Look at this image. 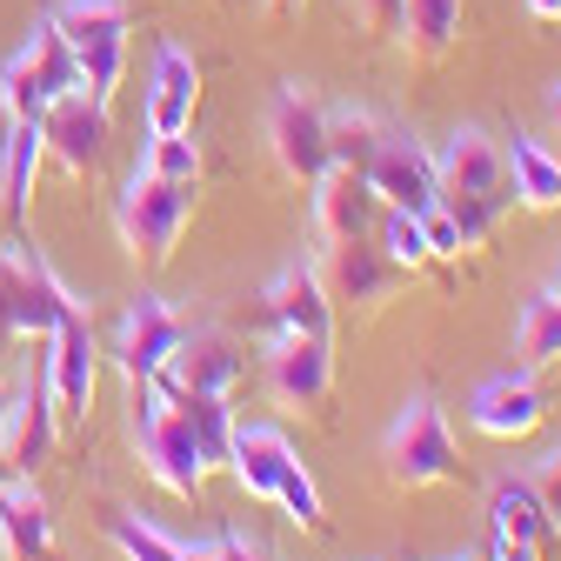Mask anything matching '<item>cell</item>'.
Returning <instances> with one entry per match:
<instances>
[{"instance_id":"9c48e42d","label":"cell","mask_w":561,"mask_h":561,"mask_svg":"<svg viewBox=\"0 0 561 561\" xmlns=\"http://www.w3.org/2000/svg\"><path fill=\"white\" fill-rule=\"evenodd\" d=\"M314 274H321V288H328L334 314H341V308L375 314V308L401 288V280H408V274L381 254V241H375V234H355V241H321Z\"/></svg>"},{"instance_id":"f6af8a7d","label":"cell","mask_w":561,"mask_h":561,"mask_svg":"<svg viewBox=\"0 0 561 561\" xmlns=\"http://www.w3.org/2000/svg\"><path fill=\"white\" fill-rule=\"evenodd\" d=\"M267 8H274V14H295V8H301V0H267Z\"/></svg>"},{"instance_id":"60d3db41","label":"cell","mask_w":561,"mask_h":561,"mask_svg":"<svg viewBox=\"0 0 561 561\" xmlns=\"http://www.w3.org/2000/svg\"><path fill=\"white\" fill-rule=\"evenodd\" d=\"M8 414H14V394H8V381H0V448H8Z\"/></svg>"},{"instance_id":"d4e9b609","label":"cell","mask_w":561,"mask_h":561,"mask_svg":"<svg viewBox=\"0 0 561 561\" xmlns=\"http://www.w3.org/2000/svg\"><path fill=\"white\" fill-rule=\"evenodd\" d=\"M401 47L414 60H442L461 34V0H401Z\"/></svg>"},{"instance_id":"30bf717a","label":"cell","mask_w":561,"mask_h":561,"mask_svg":"<svg viewBox=\"0 0 561 561\" xmlns=\"http://www.w3.org/2000/svg\"><path fill=\"white\" fill-rule=\"evenodd\" d=\"M267 394H274V408L321 414L328 394H334V347L314 341V334H274V347H267Z\"/></svg>"},{"instance_id":"4dcf8cb0","label":"cell","mask_w":561,"mask_h":561,"mask_svg":"<svg viewBox=\"0 0 561 561\" xmlns=\"http://www.w3.org/2000/svg\"><path fill=\"white\" fill-rule=\"evenodd\" d=\"M375 241H381V254H388L401 274H421V267L435 261V254H428V234H421V215H408V207H381Z\"/></svg>"},{"instance_id":"2e32d148","label":"cell","mask_w":561,"mask_h":561,"mask_svg":"<svg viewBox=\"0 0 561 561\" xmlns=\"http://www.w3.org/2000/svg\"><path fill=\"white\" fill-rule=\"evenodd\" d=\"M468 421H474L488 442H528L541 421H548V394L535 388L528 368H508V375H495V381H481V388H474Z\"/></svg>"},{"instance_id":"83f0119b","label":"cell","mask_w":561,"mask_h":561,"mask_svg":"<svg viewBox=\"0 0 561 561\" xmlns=\"http://www.w3.org/2000/svg\"><path fill=\"white\" fill-rule=\"evenodd\" d=\"M168 401L181 408L187 435L201 442V461H207V474H215V468H228V442H234V414H228V394H168Z\"/></svg>"},{"instance_id":"ab89813d","label":"cell","mask_w":561,"mask_h":561,"mask_svg":"<svg viewBox=\"0 0 561 561\" xmlns=\"http://www.w3.org/2000/svg\"><path fill=\"white\" fill-rule=\"evenodd\" d=\"M528 21H561V0H528Z\"/></svg>"},{"instance_id":"ee69618b","label":"cell","mask_w":561,"mask_h":561,"mask_svg":"<svg viewBox=\"0 0 561 561\" xmlns=\"http://www.w3.org/2000/svg\"><path fill=\"white\" fill-rule=\"evenodd\" d=\"M548 295L561 301V254H554V274H548Z\"/></svg>"},{"instance_id":"e575fe53","label":"cell","mask_w":561,"mask_h":561,"mask_svg":"<svg viewBox=\"0 0 561 561\" xmlns=\"http://www.w3.org/2000/svg\"><path fill=\"white\" fill-rule=\"evenodd\" d=\"M528 488L541 495V508H548V522L561 528V448L554 455H541L535 468H528Z\"/></svg>"},{"instance_id":"d6a6232c","label":"cell","mask_w":561,"mask_h":561,"mask_svg":"<svg viewBox=\"0 0 561 561\" xmlns=\"http://www.w3.org/2000/svg\"><path fill=\"white\" fill-rule=\"evenodd\" d=\"M274 502L288 508V522H301V528H328V515H321V488L301 474V461L280 474V488H274Z\"/></svg>"},{"instance_id":"5b68a950","label":"cell","mask_w":561,"mask_h":561,"mask_svg":"<svg viewBox=\"0 0 561 561\" xmlns=\"http://www.w3.org/2000/svg\"><path fill=\"white\" fill-rule=\"evenodd\" d=\"M47 21L60 27L67 54H75L81 88L107 107L121 88V67H127V0H60Z\"/></svg>"},{"instance_id":"f1b7e54d","label":"cell","mask_w":561,"mask_h":561,"mask_svg":"<svg viewBox=\"0 0 561 561\" xmlns=\"http://www.w3.org/2000/svg\"><path fill=\"white\" fill-rule=\"evenodd\" d=\"M548 362H561V301L541 288L528 308H522V321H515V368H548Z\"/></svg>"},{"instance_id":"603a6c76","label":"cell","mask_w":561,"mask_h":561,"mask_svg":"<svg viewBox=\"0 0 561 561\" xmlns=\"http://www.w3.org/2000/svg\"><path fill=\"white\" fill-rule=\"evenodd\" d=\"M502 161H508V194L528 207V215H554L561 207V161L541 148L535 134L502 140Z\"/></svg>"},{"instance_id":"277c9868","label":"cell","mask_w":561,"mask_h":561,"mask_svg":"<svg viewBox=\"0 0 561 561\" xmlns=\"http://www.w3.org/2000/svg\"><path fill=\"white\" fill-rule=\"evenodd\" d=\"M381 461H388V481L394 488H442V481H461V448L448 435V414L435 394H408V408L394 414V428L381 442Z\"/></svg>"},{"instance_id":"3957f363","label":"cell","mask_w":561,"mask_h":561,"mask_svg":"<svg viewBox=\"0 0 561 561\" xmlns=\"http://www.w3.org/2000/svg\"><path fill=\"white\" fill-rule=\"evenodd\" d=\"M67 314H81V301L60 288V274L27 248H0V341H47Z\"/></svg>"},{"instance_id":"8d00e7d4","label":"cell","mask_w":561,"mask_h":561,"mask_svg":"<svg viewBox=\"0 0 561 561\" xmlns=\"http://www.w3.org/2000/svg\"><path fill=\"white\" fill-rule=\"evenodd\" d=\"M215 548H221V561H274V554H267L254 535H241V528H221V535H215Z\"/></svg>"},{"instance_id":"8fae6325","label":"cell","mask_w":561,"mask_h":561,"mask_svg":"<svg viewBox=\"0 0 561 561\" xmlns=\"http://www.w3.org/2000/svg\"><path fill=\"white\" fill-rule=\"evenodd\" d=\"M47 388H54V414L60 421H88V401H94V375H101V347H94V328H88V308L67 314L54 334H47Z\"/></svg>"},{"instance_id":"1f68e13d","label":"cell","mask_w":561,"mask_h":561,"mask_svg":"<svg viewBox=\"0 0 561 561\" xmlns=\"http://www.w3.org/2000/svg\"><path fill=\"white\" fill-rule=\"evenodd\" d=\"M140 168L148 174H168V181H201V148L187 134H154L148 154H140Z\"/></svg>"},{"instance_id":"d6986e66","label":"cell","mask_w":561,"mask_h":561,"mask_svg":"<svg viewBox=\"0 0 561 561\" xmlns=\"http://www.w3.org/2000/svg\"><path fill=\"white\" fill-rule=\"evenodd\" d=\"M267 321H274V334H314V341H334V301H328V288H321V274H314V261H295V267H280L274 280H267Z\"/></svg>"},{"instance_id":"836d02e7","label":"cell","mask_w":561,"mask_h":561,"mask_svg":"<svg viewBox=\"0 0 561 561\" xmlns=\"http://www.w3.org/2000/svg\"><path fill=\"white\" fill-rule=\"evenodd\" d=\"M421 234H428V254H435V261H461V254H468V248H461V228H455V215H448L442 201L421 215Z\"/></svg>"},{"instance_id":"74e56055","label":"cell","mask_w":561,"mask_h":561,"mask_svg":"<svg viewBox=\"0 0 561 561\" xmlns=\"http://www.w3.org/2000/svg\"><path fill=\"white\" fill-rule=\"evenodd\" d=\"M495 561H541V548H528V541H508V535H495Z\"/></svg>"},{"instance_id":"4fadbf2b","label":"cell","mask_w":561,"mask_h":561,"mask_svg":"<svg viewBox=\"0 0 561 561\" xmlns=\"http://www.w3.org/2000/svg\"><path fill=\"white\" fill-rule=\"evenodd\" d=\"M181 334H187V321H181L161 295L127 301V314H121V328H114V362H121L127 388L154 381V375H161V362L174 355V341H181Z\"/></svg>"},{"instance_id":"4316f807","label":"cell","mask_w":561,"mask_h":561,"mask_svg":"<svg viewBox=\"0 0 561 561\" xmlns=\"http://www.w3.org/2000/svg\"><path fill=\"white\" fill-rule=\"evenodd\" d=\"M47 161V140H41V121H14V140H8V161H0V207L21 221L27 215V194H34V174Z\"/></svg>"},{"instance_id":"f546056e","label":"cell","mask_w":561,"mask_h":561,"mask_svg":"<svg viewBox=\"0 0 561 561\" xmlns=\"http://www.w3.org/2000/svg\"><path fill=\"white\" fill-rule=\"evenodd\" d=\"M101 528H107V541H114L127 561H181V541H174L168 528H154V522H140L134 508H107Z\"/></svg>"},{"instance_id":"ba28073f","label":"cell","mask_w":561,"mask_h":561,"mask_svg":"<svg viewBox=\"0 0 561 561\" xmlns=\"http://www.w3.org/2000/svg\"><path fill=\"white\" fill-rule=\"evenodd\" d=\"M75 88H81V67H75V54H67V41H60L54 21H41L34 41L0 67V94H8V107L21 121H41L60 94H75Z\"/></svg>"},{"instance_id":"ffe728a7","label":"cell","mask_w":561,"mask_h":561,"mask_svg":"<svg viewBox=\"0 0 561 561\" xmlns=\"http://www.w3.org/2000/svg\"><path fill=\"white\" fill-rule=\"evenodd\" d=\"M201 101V67L187 47L161 41L154 47V75H148V134H187Z\"/></svg>"},{"instance_id":"cb8c5ba5","label":"cell","mask_w":561,"mask_h":561,"mask_svg":"<svg viewBox=\"0 0 561 561\" xmlns=\"http://www.w3.org/2000/svg\"><path fill=\"white\" fill-rule=\"evenodd\" d=\"M488 515H495V535H508V541H528V548H554V522H548V508H541V495L528 488V474H502L495 481V495H488Z\"/></svg>"},{"instance_id":"ac0fdd59","label":"cell","mask_w":561,"mask_h":561,"mask_svg":"<svg viewBox=\"0 0 561 561\" xmlns=\"http://www.w3.org/2000/svg\"><path fill=\"white\" fill-rule=\"evenodd\" d=\"M308 194H314V248H321V241L375 234V221H381V194H375L368 174H355V168H328Z\"/></svg>"},{"instance_id":"5bb4252c","label":"cell","mask_w":561,"mask_h":561,"mask_svg":"<svg viewBox=\"0 0 561 561\" xmlns=\"http://www.w3.org/2000/svg\"><path fill=\"white\" fill-rule=\"evenodd\" d=\"M41 140H47V154H54L67 174L88 181V174L101 168V154H107V107H101L88 88L60 94V101L41 114Z\"/></svg>"},{"instance_id":"8992f818","label":"cell","mask_w":561,"mask_h":561,"mask_svg":"<svg viewBox=\"0 0 561 561\" xmlns=\"http://www.w3.org/2000/svg\"><path fill=\"white\" fill-rule=\"evenodd\" d=\"M134 442H140V461H148V474L168 488V495H201V481H207L201 442L187 435L181 408H174L154 381L134 388Z\"/></svg>"},{"instance_id":"d590c367","label":"cell","mask_w":561,"mask_h":561,"mask_svg":"<svg viewBox=\"0 0 561 561\" xmlns=\"http://www.w3.org/2000/svg\"><path fill=\"white\" fill-rule=\"evenodd\" d=\"M347 8H355V21L368 34H394L401 27V0H347Z\"/></svg>"},{"instance_id":"7bdbcfd3","label":"cell","mask_w":561,"mask_h":561,"mask_svg":"<svg viewBox=\"0 0 561 561\" xmlns=\"http://www.w3.org/2000/svg\"><path fill=\"white\" fill-rule=\"evenodd\" d=\"M548 121L561 127V81H554V94H548Z\"/></svg>"},{"instance_id":"52a82bcc","label":"cell","mask_w":561,"mask_h":561,"mask_svg":"<svg viewBox=\"0 0 561 561\" xmlns=\"http://www.w3.org/2000/svg\"><path fill=\"white\" fill-rule=\"evenodd\" d=\"M267 154L288 187H314L328 174V107L308 81H280L267 101Z\"/></svg>"},{"instance_id":"e0dca14e","label":"cell","mask_w":561,"mask_h":561,"mask_svg":"<svg viewBox=\"0 0 561 561\" xmlns=\"http://www.w3.org/2000/svg\"><path fill=\"white\" fill-rule=\"evenodd\" d=\"M54 435H60V414H54V388H47V368H34L21 388H14V414H8V461L14 474H41L47 455H54Z\"/></svg>"},{"instance_id":"bcb514c9","label":"cell","mask_w":561,"mask_h":561,"mask_svg":"<svg viewBox=\"0 0 561 561\" xmlns=\"http://www.w3.org/2000/svg\"><path fill=\"white\" fill-rule=\"evenodd\" d=\"M455 561H474V554H455Z\"/></svg>"},{"instance_id":"7c38bea8","label":"cell","mask_w":561,"mask_h":561,"mask_svg":"<svg viewBox=\"0 0 561 561\" xmlns=\"http://www.w3.org/2000/svg\"><path fill=\"white\" fill-rule=\"evenodd\" d=\"M234 381H241V347L221 328H187L154 375L161 394H228Z\"/></svg>"},{"instance_id":"6da1fadb","label":"cell","mask_w":561,"mask_h":561,"mask_svg":"<svg viewBox=\"0 0 561 561\" xmlns=\"http://www.w3.org/2000/svg\"><path fill=\"white\" fill-rule=\"evenodd\" d=\"M435 201L455 215L461 248H468V254H481V248H488V234H495V221L515 207L502 140L488 134V127H455V134H448V148L435 154Z\"/></svg>"},{"instance_id":"b9f144b4","label":"cell","mask_w":561,"mask_h":561,"mask_svg":"<svg viewBox=\"0 0 561 561\" xmlns=\"http://www.w3.org/2000/svg\"><path fill=\"white\" fill-rule=\"evenodd\" d=\"M181 561H221V548H215V541H201V548H181Z\"/></svg>"},{"instance_id":"9a60e30c","label":"cell","mask_w":561,"mask_h":561,"mask_svg":"<svg viewBox=\"0 0 561 561\" xmlns=\"http://www.w3.org/2000/svg\"><path fill=\"white\" fill-rule=\"evenodd\" d=\"M368 187L381 194V207L428 215V207H435V154L421 148L408 127H388L381 148H375V161H368Z\"/></svg>"},{"instance_id":"484cf974","label":"cell","mask_w":561,"mask_h":561,"mask_svg":"<svg viewBox=\"0 0 561 561\" xmlns=\"http://www.w3.org/2000/svg\"><path fill=\"white\" fill-rule=\"evenodd\" d=\"M381 134H388V121L381 114H368V107H328V168H355V174H368V161H375V148H381Z\"/></svg>"},{"instance_id":"7402d4cb","label":"cell","mask_w":561,"mask_h":561,"mask_svg":"<svg viewBox=\"0 0 561 561\" xmlns=\"http://www.w3.org/2000/svg\"><path fill=\"white\" fill-rule=\"evenodd\" d=\"M0 541H8V561H47L54 554V515L41 502L34 474L0 481Z\"/></svg>"},{"instance_id":"7a4b0ae2","label":"cell","mask_w":561,"mask_h":561,"mask_svg":"<svg viewBox=\"0 0 561 561\" xmlns=\"http://www.w3.org/2000/svg\"><path fill=\"white\" fill-rule=\"evenodd\" d=\"M187 215H194V181H168V174H148V168H134L121 201H114L121 248L140 267H168L174 261V248L187 234Z\"/></svg>"},{"instance_id":"f35d334b","label":"cell","mask_w":561,"mask_h":561,"mask_svg":"<svg viewBox=\"0 0 561 561\" xmlns=\"http://www.w3.org/2000/svg\"><path fill=\"white\" fill-rule=\"evenodd\" d=\"M14 121H21V114L8 107V94H0V161H8V140H14Z\"/></svg>"},{"instance_id":"44dd1931","label":"cell","mask_w":561,"mask_h":561,"mask_svg":"<svg viewBox=\"0 0 561 561\" xmlns=\"http://www.w3.org/2000/svg\"><path fill=\"white\" fill-rule=\"evenodd\" d=\"M288 468H295L288 435L267 428V421H234V442H228V474L248 488V495L274 502V488H280V474H288Z\"/></svg>"}]
</instances>
